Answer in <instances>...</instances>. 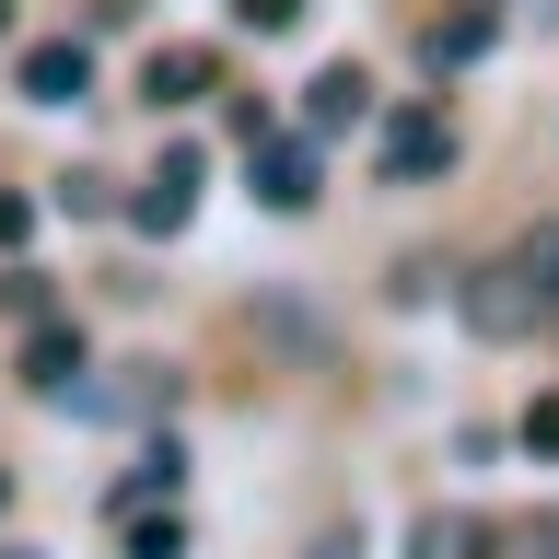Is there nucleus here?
I'll use <instances>...</instances> for the list:
<instances>
[{
    "mask_svg": "<svg viewBox=\"0 0 559 559\" xmlns=\"http://www.w3.org/2000/svg\"><path fill=\"white\" fill-rule=\"evenodd\" d=\"M454 314H466L478 338H501V349L559 338V222H536V234H513L501 257H478V269L454 280Z\"/></svg>",
    "mask_w": 559,
    "mask_h": 559,
    "instance_id": "obj_1",
    "label": "nucleus"
},
{
    "mask_svg": "<svg viewBox=\"0 0 559 559\" xmlns=\"http://www.w3.org/2000/svg\"><path fill=\"white\" fill-rule=\"evenodd\" d=\"M245 187L269 210H314V129H257L245 140Z\"/></svg>",
    "mask_w": 559,
    "mask_h": 559,
    "instance_id": "obj_2",
    "label": "nucleus"
},
{
    "mask_svg": "<svg viewBox=\"0 0 559 559\" xmlns=\"http://www.w3.org/2000/svg\"><path fill=\"white\" fill-rule=\"evenodd\" d=\"M384 175H396V187H431V175H454V129H443V105H408V117H384Z\"/></svg>",
    "mask_w": 559,
    "mask_h": 559,
    "instance_id": "obj_3",
    "label": "nucleus"
},
{
    "mask_svg": "<svg viewBox=\"0 0 559 559\" xmlns=\"http://www.w3.org/2000/svg\"><path fill=\"white\" fill-rule=\"evenodd\" d=\"M361 117H373V82H361V70H314V82H304V129L314 140H338V129H361Z\"/></svg>",
    "mask_w": 559,
    "mask_h": 559,
    "instance_id": "obj_4",
    "label": "nucleus"
},
{
    "mask_svg": "<svg viewBox=\"0 0 559 559\" xmlns=\"http://www.w3.org/2000/svg\"><path fill=\"white\" fill-rule=\"evenodd\" d=\"M187 210H199V152H164V175L129 199V222H140V234H175Z\"/></svg>",
    "mask_w": 559,
    "mask_h": 559,
    "instance_id": "obj_5",
    "label": "nucleus"
},
{
    "mask_svg": "<svg viewBox=\"0 0 559 559\" xmlns=\"http://www.w3.org/2000/svg\"><path fill=\"white\" fill-rule=\"evenodd\" d=\"M24 94L35 105H82L94 94V59H82L70 35H47V47H24Z\"/></svg>",
    "mask_w": 559,
    "mask_h": 559,
    "instance_id": "obj_6",
    "label": "nucleus"
},
{
    "mask_svg": "<svg viewBox=\"0 0 559 559\" xmlns=\"http://www.w3.org/2000/svg\"><path fill=\"white\" fill-rule=\"evenodd\" d=\"M175 478H187V454H175V443H140V466L117 478V513H152V501H175Z\"/></svg>",
    "mask_w": 559,
    "mask_h": 559,
    "instance_id": "obj_7",
    "label": "nucleus"
},
{
    "mask_svg": "<svg viewBox=\"0 0 559 559\" xmlns=\"http://www.w3.org/2000/svg\"><path fill=\"white\" fill-rule=\"evenodd\" d=\"M152 105H187V94H210V47H152Z\"/></svg>",
    "mask_w": 559,
    "mask_h": 559,
    "instance_id": "obj_8",
    "label": "nucleus"
},
{
    "mask_svg": "<svg viewBox=\"0 0 559 559\" xmlns=\"http://www.w3.org/2000/svg\"><path fill=\"white\" fill-rule=\"evenodd\" d=\"M70 373H82V338H59V326H47V338L24 349V384H35V396H70Z\"/></svg>",
    "mask_w": 559,
    "mask_h": 559,
    "instance_id": "obj_9",
    "label": "nucleus"
},
{
    "mask_svg": "<svg viewBox=\"0 0 559 559\" xmlns=\"http://www.w3.org/2000/svg\"><path fill=\"white\" fill-rule=\"evenodd\" d=\"M478 548H489L478 513H419V559H478Z\"/></svg>",
    "mask_w": 559,
    "mask_h": 559,
    "instance_id": "obj_10",
    "label": "nucleus"
},
{
    "mask_svg": "<svg viewBox=\"0 0 559 559\" xmlns=\"http://www.w3.org/2000/svg\"><path fill=\"white\" fill-rule=\"evenodd\" d=\"M117 524H129V559H187V513L175 501L164 513H117Z\"/></svg>",
    "mask_w": 559,
    "mask_h": 559,
    "instance_id": "obj_11",
    "label": "nucleus"
},
{
    "mask_svg": "<svg viewBox=\"0 0 559 559\" xmlns=\"http://www.w3.org/2000/svg\"><path fill=\"white\" fill-rule=\"evenodd\" d=\"M478 47H489V12H466V24H431V35H419V59H431V70H466Z\"/></svg>",
    "mask_w": 559,
    "mask_h": 559,
    "instance_id": "obj_12",
    "label": "nucleus"
},
{
    "mask_svg": "<svg viewBox=\"0 0 559 559\" xmlns=\"http://www.w3.org/2000/svg\"><path fill=\"white\" fill-rule=\"evenodd\" d=\"M501 559H559V513H536V524H501Z\"/></svg>",
    "mask_w": 559,
    "mask_h": 559,
    "instance_id": "obj_13",
    "label": "nucleus"
},
{
    "mask_svg": "<svg viewBox=\"0 0 559 559\" xmlns=\"http://www.w3.org/2000/svg\"><path fill=\"white\" fill-rule=\"evenodd\" d=\"M524 443H536V454H559V396H548V408H524Z\"/></svg>",
    "mask_w": 559,
    "mask_h": 559,
    "instance_id": "obj_14",
    "label": "nucleus"
},
{
    "mask_svg": "<svg viewBox=\"0 0 559 559\" xmlns=\"http://www.w3.org/2000/svg\"><path fill=\"white\" fill-rule=\"evenodd\" d=\"M245 24H269V35H280V24H304V0H245Z\"/></svg>",
    "mask_w": 559,
    "mask_h": 559,
    "instance_id": "obj_15",
    "label": "nucleus"
},
{
    "mask_svg": "<svg viewBox=\"0 0 559 559\" xmlns=\"http://www.w3.org/2000/svg\"><path fill=\"white\" fill-rule=\"evenodd\" d=\"M35 234V199H0V245H24Z\"/></svg>",
    "mask_w": 559,
    "mask_h": 559,
    "instance_id": "obj_16",
    "label": "nucleus"
},
{
    "mask_svg": "<svg viewBox=\"0 0 559 559\" xmlns=\"http://www.w3.org/2000/svg\"><path fill=\"white\" fill-rule=\"evenodd\" d=\"M314 559H361V536H314Z\"/></svg>",
    "mask_w": 559,
    "mask_h": 559,
    "instance_id": "obj_17",
    "label": "nucleus"
},
{
    "mask_svg": "<svg viewBox=\"0 0 559 559\" xmlns=\"http://www.w3.org/2000/svg\"><path fill=\"white\" fill-rule=\"evenodd\" d=\"M0 513H12V478H0Z\"/></svg>",
    "mask_w": 559,
    "mask_h": 559,
    "instance_id": "obj_18",
    "label": "nucleus"
},
{
    "mask_svg": "<svg viewBox=\"0 0 559 559\" xmlns=\"http://www.w3.org/2000/svg\"><path fill=\"white\" fill-rule=\"evenodd\" d=\"M0 559H35V548H0Z\"/></svg>",
    "mask_w": 559,
    "mask_h": 559,
    "instance_id": "obj_19",
    "label": "nucleus"
}]
</instances>
